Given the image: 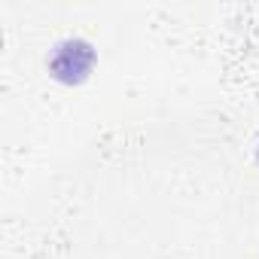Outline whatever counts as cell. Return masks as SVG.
I'll return each mask as SVG.
<instances>
[{"label": "cell", "instance_id": "obj_1", "mask_svg": "<svg viewBox=\"0 0 259 259\" xmlns=\"http://www.w3.org/2000/svg\"><path fill=\"white\" fill-rule=\"evenodd\" d=\"M92 64H95V49L85 40H61L49 58V67L61 82H82Z\"/></svg>", "mask_w": 259, "mask_h": 259}]
</instances>
